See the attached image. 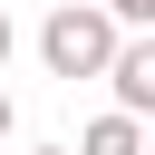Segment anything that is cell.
<instances>
[{
    "label": "cell",
    "instance_id": "cell-1",
    "mask_svg": "<svg viewBox=\"0 0 155 155\" xmlns=\"http://www.w3.org/2000/svg\"><path fill=\"white\" fill-rule=\"evenodd\" d=\"M39 58H48V78H107V58H116L107 10H97V0L48 10V19H39Z\"/></svg>",
    "mask_w": 155,
    "mask_h": 155
},
{
    "label": "cell",
    "instance_id": "cell-2",
    "mask_svg": "<svg viewBox=\"0 0 155 155\" xmlns=\"http://www.w3.org/2000/svg\"><path fill=\"white\" fill-rule=\"evenodd\" d=\"M107 78H116V116H126V126H145V107H155V39H116Z\"/></svg>",
    "mask_w": 155,
    "mask_h": 155
},
{
    "label": "cell",
    "instance_id": "cell-3",
    "mask_svg": "<svg viewBox=\"0 0 155 155\" xmlns=\"http://www.w3.org/2000/svg\"><path fill=\"white\" fill-rule=\"evenodd\" d=\"M68 155H145V126H126V116H97Z\"/></svg>",
    "mask_w": 155,
    "mask_h": 155
},
{
    "label": "cell",
    "instance_id": "cell-4",
    "mask_svg": "<svg viewBox=\"0 0 155 155\" xmlns=\"http://www.w3.org/2000/svg\"><path fill=\"white\" fill-rule=\"evenodd\" d=\"M10 126H19V107H10V87H0V145H10Z\"/></svg>",
    "mask_w": 155,
    "mask_h": 155
},
{
    "label": "cell",
    "instance_id": "cell-5",
    "mask_svg": "<svg viewBox=\"0 0 155 155\" xmlns=\"http://www.w3.org/2000/svg\"><path fill=\"white\" fill-rule=\"evenodd\" d=\"M10 48H19V29H10V10H0V68H10Z\"/></svg>",
    "mask_w": 155,
    "mask_h": 155
},
{
    "label": "cell",
    "instance_id": "cell-6",
    "mask_svg": "<svg viewBox=\"0 0 155 155\" xmlns=\"http://www.w3.org/2000/svg\"><path fill=\"white\" fill-rule=\"evenodd\" d=\"M29 155H68V145H29Z\"/></svg>",
    "mask_w": 155,
    "mask_h": 155
}]
</instances>
